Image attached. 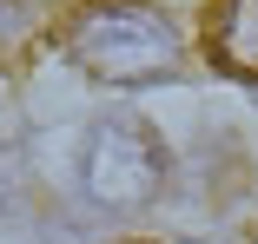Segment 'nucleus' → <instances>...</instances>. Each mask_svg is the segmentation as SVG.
Masks as SVG:
<instances>
[{"label":"nucleus","instance_id":"f257e3e1","mask_svg":"<svg viewBox=\"0 0 258 244\" xmlns=\"http://www.w3.org/2000/svg\"><path fill=\"white\" fill-rule=\"evenodd\" d=\"M60 46L93 73V79H113V86H146V79H166L179 66V27L146 7V0H80L60 27Z\"/></svg>","mask_w":258,"mask_h":244},{"label":"nucleus","instance_id":"f03ea898","mask_svg":"<svg viewBox=\"0 0 258 244\" xmlns=\"http://www.w3.org/2000/svg\"><path fill=\"white\" fill-rule=\"evenodd\" d=\"M166 185V152L139 119H106L86 145V191L106 211H139Z\"/></svg>","mask_w":258,"mask_h":244},{"label":"nucleus","instance_id":"7ed1b4c3","mask_svg":"<svg viewBox=\"0 0 258 244\" xmlns=\"http://www.w3.org/2000/svg\"><path fill=\"white\" fill-rule=\"evenodd\" d=\"M205 53L232 79L258 86V0H212V14H205Z\"/></svg>","mask_w":258,"mask_h":244},{"label":"nucleus","instance_id":"20e7f679","mask_svg":"<svg viewBox=\"0 0 258 244\" xmlns=\"http://www.w3.org/2000/svg\"><path fill=\"white\" fill-rule=\"evenodd\" d=\"M33 40V7L27 0H0V66H14Z\"/></svg>","mask_w":258,"mask_h":244}]
</instances>
